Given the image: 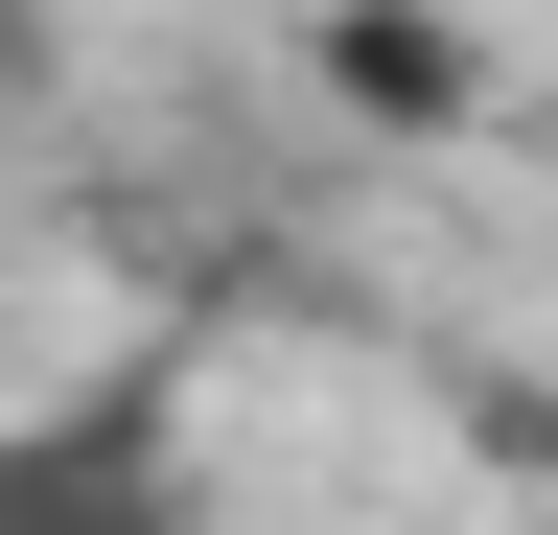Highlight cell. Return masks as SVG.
<instances>
[{"label":"cell","instance_id":"2","mask_svg":"<svg viewBox=\"0 0 558 535\" xmlns=\"http://www.w3.org/2000/svg\"><path fill=\"white\" fill-rule=\"evenodd\" d=\"M303 47H326V94H349V117H396V141H442V117L488 94V47L442 24V0H326Z\"/></svg>","mask_w":558,"mask_h":535},{"label":"cell","instance_id":"1","mask_svg":"<svg viewBox=\"0 0 558 535\" xmlns=\"http://www.w3.org/2000/svg\"><path fill=\"white\" fill-rule=\"evenodd\" d=\"M0 535H233L186 442V350H94V373L0 396Z\"/></svg>","mask_w":558,"mask_h":535},{"label":"cell","instance_id":"3","mask_svg":"<svg viewBox=\"0 0 558 535\" xmlns=\"http://www.w3.org/2000/svg\"><path fill=\"white\" fill-rule=\"evenodd\" d=\"M47 71H70V24H47V0H0V141L47 117Z\"/></svg>","mask_w":558,"mask_h":535}]
</instances>
